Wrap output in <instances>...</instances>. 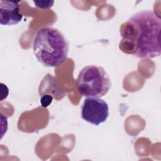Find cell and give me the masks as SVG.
Wrapping results in <instances>:
<instances>
[{"instance_id":"1","label":"cell","mask_w":161,"mask_h":161,"mask_svg":"<svg viewBox=\"0 0 161 161\" xmlns=\"http://www.w3.org/2000/svg\"><path fill=\"white\" fill-rule=\"evenodd\" d=\"M161 19L152 10L140 11L123 23L120 45L131 44V53L140 58H150L161 53Z\"/></svg>"},{"instance_id":"2","label":"cell","mask_w":161,"mask_h":161,"mask_svg":"<svg viewBox=\"0 0 161 161\" xmlns=\"http://www.w3.org/2000/svg\"><path fill=\"white\" fill-rule=\"evenodd\" d=\"M33 51L37 60L43 66L55 67L67 59L69 43L58 29L43 28L34 37Z\"/></svg>"},{"instance_id":"3","label":"cell","mask_w":161,"mask_h":161,"mask_svg":"<svg viewBox=\"0 0 161 161\" xmlns=\"http://www.w3.org/2000/svg\"><path fill=\"white\" fill-rule=\"evenodd\" d=\"M76 87L79 93L84 97H101L108 92L111 82L103 67L89 65L79 72Z\"/></svg>"},{"instance_id":"4","label":"cell","mask_w":161,"mask_h":161,"mask_svg":"<svg viewBox=\"0 0 161 161\" xmlns=\"http://www.w3.org/2000/svg\"><path fill=\"white\" fill-rule=\"evenodd\" d=\"M109 117V106L99 97H87L81 106V118L95 126L105 123Z\"/></svg>"},{"instance_id":"5","label":"cell","mask_w":161,"mask_h":161,"mask_svg":"<svg viewBox=\"0 0 161 161\" xmlns=\"http://www.w3.org/2000/svg\"><path fill=\"white\" fill-rule=\"evenodd\" d=\"M19 2L0 1V24L4 26L17 25L22 19Z\"/></svg>"},{"instance_id":"6","label":"cell","mask_w":161,"mask_h":161,"mask_svg":"<svg viewBox=\"0 0 161 161\" xmlns=\"http://www.w3.org/2000/svg\"><path fill=\"white\" fill-rule=\"evenodd\" d=\"M34 4H35V6L41 9H47V8H51L53 3L54 1H33Z\"/></svg>"},{"instance_id":"7","label":"cell","mask_w":161,"mask_h":161,"mask_svg":"<svg viewBox=\"0 0 161 161\" xmlns=\"http://www.w3.org/2000/svg\"><path fill=\"white\" fill-rule=\"evenodd\" d=\"M40 97V103L43 108L48 107L52 103L53 99V97L50 94H44Z\"/></svg>"}]
</instances>
